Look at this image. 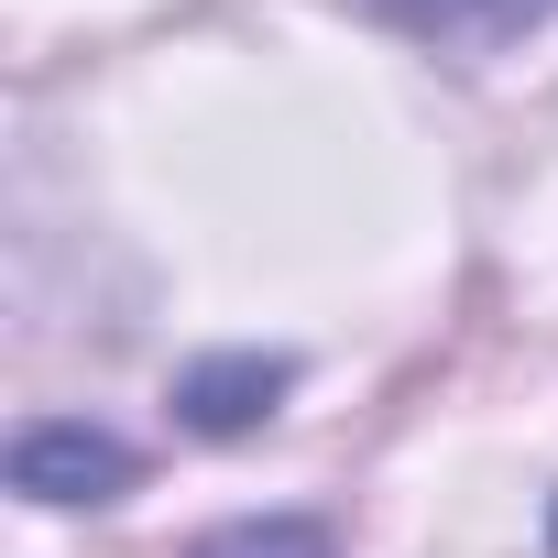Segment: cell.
<instances>
[{
	"instance_id": "4",
	"label": "cell",
	"mask_w": 558,
	"mask_h": 558,
	"mask_svg": "<svg viewBox=\"0 0 558 558\" xmlns=\"http://www.w3.org/2000/svg\"><path fill=\"white\" fill-rule=\"evenodd\" d=\"M186 558H340V547H329V525H307V514H252V525L197 536Z\"/></svg>"
},
{
	"instance_id": "3",
	"label": "cell",
	"mask_w": 558,
	"mask_h": 558,
	"mask_svg": "<svg viewBox=\"0 0 558 558\" xmlns=\"http://www.w3.org/2000/svg\"><path fill=\"white\" fill-rule=\"evenodd\" d=\"M286 384H296L286 362H208V373H186V427L230 438V427L274 416V395H286Z\"/></svg>"
},
{
	"instance_id": "2",
	"label": "cell",
	"mask_w": 558,
	"mask_h": 558,
	"mask_svg": "<svg viewBox=\"0 0 558 558\" xmlns=\"http://www.w3.org/2000/svg\"><path fill=\"white\" fill-rule=\"evenodd\" d=\"M395 34H427V45H460V56H493L514 34H536L558 0H373Z\"/></svg>"
},
{
	"instance_id": "5",
	"label": "cell",
	"mask_w": 558,
	"mask_h": 558,
	"mask_svg": "<svg viewBox=\"0 0 558 558\" xmlns=\"http://www.w3.org/2000/svg\"><path fill=\"white\" fill-rule=\"evenodd\" d=\"M547 547H558V514H547Z\"/></svg>"
},
{
	"instance_id": "1",
	"label": "cell",
	"mask_w": 558,
	"mask_h": 558,
	"mask_svg": "<svg viewBox=\"0 0 558 558\" xmlns=\"http://www.w3.org/2000/svg\"><path fill=\"white\" fill-rule=\"evenodd\" d=\"M132 482V449L110 427H23L12 438V493L34 504H110Z\"/></svg>"
}]
</instances>
